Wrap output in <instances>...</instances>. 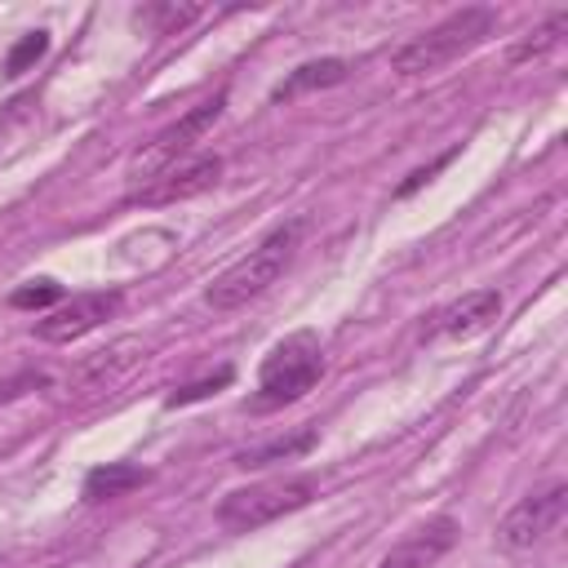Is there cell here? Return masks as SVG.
Returning <instances> with one entry per match:
<instances>
[{"mask_svg": "<svg viewBox=\"0 0 568 568\" xmlns=\"http://www.w3.org/2000/svg\"><path fill=\"white\" fill-rule=\"evenodd\" d=\"M497 315H501V293L497 288H470V293H462L457 302H448L435 315V333H444V337H475Z\"/></svg>", "mask_w": 568, "mask_h": 568, "instance_id": "cell-10", "label": "cell"}, {"mask_svg": "<svg viewBox=\"0 0 568 568\" xmlns=\"http://www.w3.org/2000/svg\"><path fill=\"white\" fill-rule=\"evenodd\" d=\"M226 382H231V368H217L213 377H200V382H191V386H178V390H173V395H169L164 404H169V408H182V404L209 399V395H213V390H222Z\"/></svg>", "mask_w": 568, "mask_h": 568, "instance_id": "cell-18", "label": "cell"}, {"mask_svg": "<svg viewBox=\"0 0 568 568\" xmlns=\"http://www.w3.org/2000/svg\"><path fill=\"white\" fill-rule=\"evenodd\" d=\"M151 475L133 462H106V466H93L84 475V501H111V497H124L133 488H142Z\"/></svg>", "mask_w": 568, "mask_h": 568, "instance_id": "cell-13", "label": "cell"}, {"mask_svg": "<svg viewBox=\"0 0 568 568\" xmlns=\"http://www.w3.org/2000/svg\"><path fill=\"white\" fill-rule=\"evenodd\" d=\"M351 75V62L346 58H315V62H302L293 67L275 89H271V102H293L302 93H315V89H333Z\"/></svg>", "mask_w": 568, "mask_h": 568, "instance_id": "cell-11", "label": "cell"}, {"mask_svg": "<svg viewBox=\"0 0 568 568\" xmlns=\"http://www.w3.org/2000/svg\"><path fill=\"white\" fill-rule=\"evenodd\" d=\"M315 497V484L306 475H288V479H262V484H248V488H235L217 501V519L222 528L231 532H253L288 510H302L306 501Z\"/></svg>", "mask_w": 568, "mask_h": 568, "instance_id": "cell-4", "label": "cell"}, {"mask_svg": "<svg viewBox=\"0 0 568 568\" xmlns=\"http://www.w3.org/2000/svg\"><path fill=\"white\" fill-rule=\"evenodd\" d=\"M453 541H457V519L439 515V519L413 528L404 541H395V546L382 555L377 568H435V564L453 550Z\"/></svg>", "mask_w": 568, "mask_h": 568, "instance_id": "cell-9", "label": "cell"}, {"mask_svg": "<svg viewBox=\"0 0 568 568\" xmlns=\"http://www.w3.org/2000/svg\"><path fill=\"white\" fill-rule=\"evenodd\" d=\"M311 448H315V430L302 426V430H293V435H275V439H266V444H257V448H244V453L235 457V466L262 470V466H271V462H293V457H302V453H311Z\"/></svg>", "mask_w": 568, "mask_h": 568, "instance_id": "cell-14", "label": "cell"}, {"mask_svg": "<svg viewBox=\"0 0 568 568\" xmlns=\"http://www.w3.org/2000/svg\"><path fill=\"white\" fill-rule=\"evenodd\" d=\"M222 111H226V89H217L213 98H204V102H195L186 115H178L169 129H160V133L133 155V173L155 178V173H164L169 164H178L195 142H204V133L222 120Z\"/></svg>", "mask_w": 568, "mask_h": 568, "instance_id": "cell-5", "label": "cell"}, {"mask_svg": "<svg viewBox=\"0 0 568 568\" xmlns=\"http://www.w3.org/2000/svg\"><path fill=\"white\" fill-rule=\"evenodd\" d=\"M120 311V293L115 288H102V293H80L62 306H53L44 320H36V337L40 342H53V346H67L84 333H93L102 320H111Z\"/></svg>", "mask_w": 568, "mask_h": 568, "instance_id": "cell-8", "label": "cell"}, {"mask_svg": "<svg viewBox=\"0 0 568 568\" xmlns=\"http://www.w3.org/2000/svg\"><path fill=\"white\" fill-rule=\"evenodd\" d=\"M142 355H146V346H142L138 337H124V342H115V346L98 351L89 364H80L75 386H84V390H102V386H111V382H115L124 368H133Z\"/></svg>", "mask_w": 568, "mask_h": 568, "instance_id": "cell-12", "label": "cell"}, {"mask_svg": "<svg viewBox=\"0 0 568 568\" xmlns=\"http://www.w3.org/2000/svg\"><path fill=\"white\" fill-rule=\"evenodd\" d=\"M297 240H302V222H284L275 226L257 248H248L240 262H231L222 275H213V284L204 288V302L213 311H235V306H248L253 297H262L293 262L297 253Z\"/></svg>", "mask_w": 568, "mask_h": 568, "instance_id": "cell-1", "label": "cell"}, {"mask_svg": "<svg viewBox=\"0 0 568 568\" xmlns=\"http://www.w3.org/2000/svg\"><path fill=\"white\" fill-rule=\"evenodd\" d=\"M564 27H568V13L559 9V13H550L537 31H528V40L524 44H515L510 49V62H528V58H541L546 49H555L559 44V36H564Z\"/></svg>", "mask_w": 568, "mask_h": 568, "instance_id": "cell-15", "label": "cell"}, {"mask_svg": "<svg viewBox=\"0 0 568 568\" xmlns=\"http://www.w3.org/2000/svg\"><path fill=\"white\" fill-rule=\"evenodd\" d=\"M324 373V351H320V337L311 328L302 333H288L271 346V355L262 359L257 368V408H280V404H293L302 399Z\"/></svg>", "mask_w": 568, "mask_h": 568, "instance_id": "cell-3", "label": "cell"}, {"mask_svg": "<svg viewBox=\"0 0 568 568\" xmlns=\"http://www.w3.org/2000/svg\"><path fill=\"white\" fill-rule=\"evenodd\" d=\"M58 297H62V288H58L53 280H31V284L18 288L9 302H13V306H49V302H58Z\"/></svg>", "mask_w": 568, "mask_h": 568, "instance_id": "cell-19", "label": "cell"}, {"mask_svg": "<svg viewBox=\"0 0 568 568\" xmlns=\"http://www.w3.org/2000/svg\"><path fill=\"white\" fill-rule=\"evenodd\" d=\"M191 18H200V9L195 4H146V9H138V22H146L151 31H178V27H186Z\"/></svg>", "mask_w": 568, "mask_h": 568, "instance_id": "cell-16", "label": "cell"}, {"mask_svg": "<svg viewBox=\"0 0 568 568\" xmlns=\"http://www.w3.org/2000/svg\"><path fill=\"white\" fill-rule=\"evenodd\" d=\"M44 49H49V31H27V36L9 49L4 71H9V75H22L31 62H40V58H44Z\"/></svg>", "mask_w": 568, "mask_h": 568, "instance_id": "cell-17", "label": "cell"}, {"mask_svg": "<svg viewBox=\"0 0 568 568\" xmlns=\"http://www.w3.org/2000/svg\"><path fill=\"white\" fill-rule=\"evenodd\" d=\"M44 382H49L44 373H13V377H4V382H0V404L18 399V395H27V390H40Z\"/></svg>", "mask_w": 568, "mask_h": 568, "instance_id": "cell-20", "label": "cell"}, {"mask_svg": "<svg viewBox=\"0 0 568 568\" xmlns=\"http://www.w3.org/2000/svg\"><path fill=\"white\" fill-rule=\"evenodd\" d=\"M564 510H568V488L555 479V484H546V488H537V493H528V497H519L510 510H506V519L497 524V541H501V550H532L537 541H546L555 528H559V519H564Z\"/></svg>", "mask_w": 568, "mask_h": 568, "instance_id": "cell-6", "label": "cell"}, {"mask_svg": "<svg viewBox=\"0 0 568 568\" xmlns=\"http://www.w3.org/2000/svg\"><path fill=\"white\" fill-rule=\"evenodd\" d=\"M493 27H497V13H493V9H484V4L457 9V13H448L444 22H435V27H426L422 36H413V40L390 58V67H395L399 75H430V71L457 62L462 53H470L475 44H484V40L493 36Z\"/></svg>", "mask_w": 568, "mask_h": 568, "instance_id": "cell-2", "label": "cell"}, {"mask_svg": "<svg viewBox=\"0 0 568 568\" xmlns=\"http://www.w3.org/2000/svg\"><path fill=\"white\" fill-rule=\"evenodd\" d=\"M222 178V155H191V160H178L169 164L164 173L146 178L129 204H142V209H160V204H178V200H191V195H204L209 186H217Z\"/></svg>", "mask_w": 568, "mask_h": 568, "instance_id": "cell-7", "label": "cell"}]
</instances>
